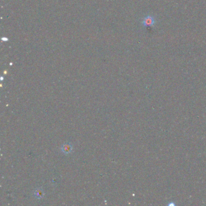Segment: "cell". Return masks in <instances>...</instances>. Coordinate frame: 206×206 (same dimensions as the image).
I'll return each mask as SVG.
<instances>
[{"instance_id": "6da1fadb", "label": "cell", "mask_w": 206, "mask_h": 206, "mask_svg": "<svg viewBox=\"0 0 206 206\" xmlns=\"http://www.w3.org/2000/svg\"><path fill=\"white\" fill-rule=\"evenodd\" d=\"M156 21L154 18L152 16H147L143 20L142 24L145 27L153 26L155 24Z\"/></svg>"}, {"instance_id": "7a4b0ae2", "label": "cell", "mask_w": 206, "mask_h": 206, "mask_svg": "<svg viewBox=\"0 0 206 206\" xmlns=\"http://www.w3.org/2000/svg\"><path fill=\"white\" fill-rule=\"evenodd\" d=\"M71 149H72V147H71V145L69 144V143L64 144L62 147V150L65 154H69L71 151Z\"/></svg>"}, {"instance_id": "3957f363", "label": "cell", "mask_w": 206, "mask_h": 206, "mask_svg": "<svg viewBox=\"0 0 206 206\" xmlns=\"http://www.w3.org/2000/svg\"><path fill=\"white\" fill-rule=\"evenodd\" d=\"M44 195V191L41 189H36L34 191V196L36 197V198H37L38 199H40V198H42Z\"/></svg>"}]
</instances>
